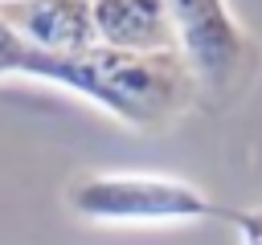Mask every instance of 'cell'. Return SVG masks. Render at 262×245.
Returning <instances> with one entry per match:
<instances>
[{
	"label": "cell",
	"mask_w": 262,
	"mask_h": 245,
	"mask_svg": "<svg viewBox=\"0 0 262 245\" xmlns=\"http://www.w3.org/2000/svg\"><path fill=\"white\" fill-rule=\"evenodd\" d=\"M20 78L66 86L131 131H164L196 102V86L180 53H115L102 45L82 53L29 49Z\"/></svg>",
	"instance_id": "1"
},
{
	"label": "cell",
	"mask_w": 262,
	"mask_h": 245,
	"mask_svg": "<svg viewBox=\"0 0 262 245\" xmlns=\"http://www.w3.org/2000/svg\"><path fill=\"white\" fill-rule=\"evenodd\" d=\"M201 106H229L258 74V45L225 0H164Z\"/></svg>",
	"instance_id": "2"
},
{
	"label": "cell",
	"mask_w": 262,
	"mask_h": 245,
	"mask_svg": "<svg viewBox=\"0 0 262 245\" xmlns=\"http://www.w3.org/2000/svg\"><path fill=\"white\" fill-rule=\"evenodd\" d=\"M66 204L90 225H188L221 212L188 180L135 172H82L70 180Z\"/></svg>",
	"instance_id": "3"
},
{
	"label": "cell",
	"mask_w": 262,
	"mask_h": 245,
	"mask_svg": "<svg viewBox=\"0 0 262 245\" xmlns=\"http://www.w3.org/2000/svg\"><path fill=\"white\" fill-rule=\"evenodd\" d=\"M0 20L37 53H82L94 45L90 0H0Z\"/></svg>",
	"instance_id": "4"
},
{
	"label": "cell",
	"mask_w": 262,
	"mask_h": 245,
	"mask_svg": "<svg viewBox=\"0 0 262 245\" xmlns=\"http://www.w3.org/2000/svg\"><path fill=\"white\" fill-rule=\"evenodd\" d=\"M94 45L115 53H180L164 0H90Z\"/></svg>",
	"instance_id": "5"
},
{
	"label": "cell",
	"mask_w": 262,
	"mask_h": 245,
	"mask_svg": "<svg viewBox=\"0 0 262 245\" xmlns=\"http://www.w3.org/2000/svg\"><path fill=\"white\" fill-rule=\"evenodd\" d=\"M25 61H29V45H20L16 37H12V29L0 20V78H8V74H25Z\"/></svg>",
	"instance_id": "6"
},
{
	"label": "cell",
	"mask_w": 262,
	"mask_h": 245,
	"mask_svg": "<svg viewBox=\"0 0 262 245\" xmlns=\"http://www.w3.org/2000/svg\"><path fill=\"white\" fill-rule=\"evenodd\" d=\"M225 220L237 229L242 245H262V208H233L225 212Z\"/></svg>",
	"instance_id": "7"
}]
</instances>
